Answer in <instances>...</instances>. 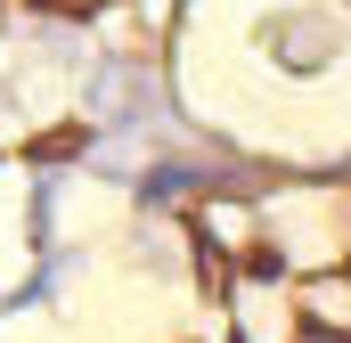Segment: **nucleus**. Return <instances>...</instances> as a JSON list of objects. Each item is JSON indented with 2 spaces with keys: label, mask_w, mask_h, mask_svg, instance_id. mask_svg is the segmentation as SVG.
<instances>
[{
  "label": "nucleus",
  "mask_w": 351,
  "mask_h": 343,
  "mask_svg": "<svg viewBox=\"0 0 351 343\" xmlns=\"http://www.w3.org/2000/svg\"><path fill=\"white\" fill-rule=\"evenodd\" d=\"M269 246L294 270H343L351 261V188H294L269 196Z\"/></svg>",
  "instance_id": "1"
},
{
  "label": "nucleus",
  "mask_w": 351,
  "mask_h": 343,
  "mask_svg": "<svg viewBox=\"0 0 351 343\" xmlns=\"http://www.w3.org/2000/svg\"><path fill=\"white\" fill-rule=\"evenodd\" d=\"M58 8H98V0H58Z\"/></svg>",
  "instance_id": "2"
}]
</instances>
